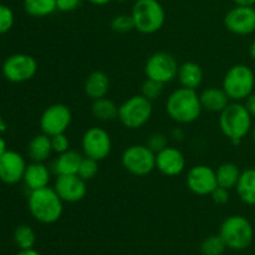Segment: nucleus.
I'll list each match as a JSON object with an SVG mask.
<instances>
[{"label":"nucleus","instance_id":"39","mask_svg":"<svg viewBox=\"0 0 255 255\" xmlns=\"http://www.w3.org/2000/svg\"><path fill=\"white\" fill-rule=\"evenodd\" d=\"M184 137V132L181 127H176L171 131V138L174 139V141H182Z\"/></svg>","mask_w":255,"mask_h":255},{"label":"nucleus","instance_id":"12","mask_svg":"<svg viewBox=\"0 0 255 255\" xmlns=\"http://www.w3.org/2000/svg\"><path fill=\"white\" fill-rule=\"evenodd\" d=\"M72 122V112L64 104H54L46 107L40 117V128L47 136L65 133Z\"/></svg>","mask_w":255,"mask_h":255},{"label":"nucleus","instance_id":"19","mask_svg":"<svg viewBox=\"0 0 255 255\" xmlns=\"http://www.w3.org/2000/svg\"><path fill=\"white\" fill-rule=\"evenodd\" d=\"M202 109L212 114H221L229 104L231 99L223 89L218 87H208L199 94Z\"/></svg>","mask_w":255,"mask_h":255},{"label":"nucleus","instance_id":"18","mask_svg":"<svg viewBox=\"0 0 255 255\" xmlns=\"http://www.w3.org/2000/svg\"><path fill=\"white\" fill-rule=\"evenodd\" d=\"M50 179H51V169L44 162H31L26 166L22 181L26 188L31 192L49 187Z\"/></svg>","mask_w":255,"mask_h":255},{"label":"nucleus","instance_id":"44","mask_svg":"<svg viewBox=\"0 0 255 255\" xmlns=\"http://www.w3.org/2000/svg\"><path fill=\"white\" fill-rule=\"evenodd\" d=\"M249 56H251L252 60L255 61V39L252 41L251 46H249Z\"/></svg>","mask_w":255,"mask_h":255},{"label":"nucleus","instance_id":"16","mask_svg":"<svg viewBox=\"0 0 255 255\" xmlns=\"http://www.w3.org/2000/svg\"><path fill=\"white\" fill-rule=\"evenodd\" d=\"M26 162L15 151H6L0 157V181L6 184H16L24 178Z\"/></svg>","mask_w":255,"mask_h":255},{"label":"nucleus","instance_id":"17","mask_svg":"<svg viewBox=\"0 0 255 255\" xmlns=\"http://www.w3.org/2000/svg\"><path fill=\"white\" fill-rule=\"evenodd\" d=\"M156 169L166 177L179 176L186 169V157L176 147H166L156 153Z\"/></svg>","mask_w":255,"mask_h":255},{"label":"nucleus","instance_id":"41","mask_svg":"<svg viewBox=\"0 0 255 255\" xmlns=\"http://www.w3.org/2000/svg\"><path fill=\"white\" fill-rule=\"evenodd\" d=\"M236 5H242V6H254L255 0H233Z\"/></svg>","mask_w":255,"mask_h":255},{"label":"nucleus","instance_id":"10","mask_svg":"<svg viewBox=\"0 0 255 255\" xmlns=\"http://www.w3.org/2000/svg\"><path fill=\"white\" fill-rule=\"evenodd\" d=\"M37 61L29 54H14L7 57L2 64V75L14 84H21L31 80L36 75Z\"/></svg>","mask_w":255,"mask_h":255},{"label":"nucleus","instance_id":"47","mask_svg":"<svg viewBox=\"0 0 255 255\" xmlns=\"http://www.w3.org/2000/svg\"><path fill=\"white\" fill-rule=\"evenodd\" d=\"M116 1H119V2H126V1H128V0H116Z\"/></svg>","mask_w":255,"mask_h":255},{"label":"nucleus","instance_id":"45","mask_svg":"<svg viewBox=\"0 0 255 255\" xmlns=\"http://www.w3.org/2000/svg\"><path fill=\"white\" fill-rule=\"evenodd\" d=\"M6 129H7L6 124H5L4 119H2L1 114H0V133H1V132H5V131H6Z\"/></svg>","mask_w":255,"mask_h":255},{"label":"nucleus","instance_id":"35","mask_svg":"<svg viewBox=\"0 0 255 255\" xmlns=\"http://www.w3.org/2000/svg\"><path fill=\"white\" fill-rule=\"evenodd\" d=\"M51 146H52V151L57 154L69 151L70 149L69 137H67L65 133H59V134H55V136H51Z\"/></svg>","mask_w":255,"mask_h":255},{"label":"nucleus","instance_id":"32","mask_svg":"<svg viewBox=\"0 0 255 255\" xmlns=\"http://www.w3.org/2000/svg\"><path fill=\"white\" fill-rule=\"evenodd\" d=\"M111 29L119 34H125L134 29V22L131 14H120L112 19Z\"/></svg>","mask_w":255,"mask_h":255},{"label":"nucleus","instance_id":"27","mask_svg":"<svg viewBox=\"0 0 255 255\" xmlns=\"http://www.w3.org/2000/svg\"><path fill=\"white\" fill-rule=\"evenodd\" d=\"M24 9L32 17H45L57 10L56 0H24Z\"/></svg>","mask_w":255,"mask_h":255},{"label":"nucleus","instance_id":"22","mask_svg":"<svg viewBox=\"0 0 255 255\" xmlns=\"http://www.w3.org/2000/svg\"><path fill=\"white\" fill-rule=\"evenodd\" d=\"M203 70H202L201 65L197 64V62L186 61L179 65L177 79H178L182 87L197 90L203 82Z\"/></svg>","mask_w":255,"mask_h":255},{"label":"nucleus","instance_id":"28","mask_svg":"<svg viewBox=\"0 0 255 255\" xmlns=\"http://www.w3.org/2000/svg\"><path fill=\"white\" fill-rule=\"evenodd\" d=\"M14 242L19 249L34 248L36 242V234L29 226H19L14 231Z\"/></svg>","mask_w":255,"mask_h":255},{"label":"nucleus","instance_id":"5","mask_svg":"<svg viewBox=\"0 0 255 255\" xmlns=\"http://www.w3.org/2000/svg\"><path fill=\"white\" fill-rule=\"evenodd\" d=\"M219 236L232 251H244L254 239V228L248 218L241 214L231 216L223 221L219 228Z\"/></svg>","mask_w":255,"mask_h":255},{"label":"nucleus","instance_id":"43","mask_svg":"<svg viewBox=\"0 0 255 255\" xmlns=\"http://www.w3.org/2000/svg\"><path fill=\"white\" fill-rule=\"evenodd\" d=\"M91 4L94 5H99V6H102V5H107L109 2H111L112 0H89Z\"/></svg>","mask_w":255,"mask_h":255},{"label":"nucleus","instance_id":"13","mask_svg":"<svg viewBox=\"0 0 255 255\" xmlns=\"http://www.w3.org/2000/svg\"><path fill=\"white\" fill-rule=\"evenodd\" d=\"M224 26L234 35L247 36L255 32V7L236 5L224 16Z\"/></svg>","mask_w":255,"mask_h":255},{"label":"nucleus","instance_id":"15","mask_svg":"<svg viewBox=\"0 0 255 255\" xmlns=\"http://www.w3.org/2000/svg\"><path fill=\"white\" fill-rule=\"evenodd\" d=\"M54 189L65 203H77L86 197V181L77 174L56 176Z\"/></svg>","mask_w":255,"mask_h":255},{"label":"nucleus","instance_id":"8","mask_svg":"<svg viewBox=\"0 0 255 255\" xmlns=\"http://www.w3.org/2000/svg\"><path fill=\"white\" fill-rule=\"evenodd\" d=\"M121 163L124 168L133 176H148L156 169V153L146 144H132L122 153Z\"/></svg>","mask_w":255,"mask_h":255},{"label":"nucleus","instance_id":"14","mask_svg":"<svg viewBox=\"0 0 255 255\" xmlns=\"http://www.w3.org/2000/svg\"><path fill=\"white\" fill-rule=\"evenodd\" d=\"M186 184L189 191L197 196H211L218 186L216 169L206 164H197L188 171Z\"/></svg>","mask_w":255,"mask_h":255},{"label":"nucleus","instance_id":"3","mask_svg":"<svg viewBox=\"0 0 255 255\" xmlns=\"http://www.w3.org/2000/svg\"><path fill=\"white\" fill-rule=\"evenodd\" d=\"M221 131L233 144H239L253 128V117L244 104L231 102L219 114Z\"/></svg>","mask_w":255,"mask_h":255},{"label":"nucleus","instance_id":"4","mask_svg":"<svg viewBox=\"0 0 255 255\" xmlns=\"http://www.w3.org/2000/svg\"><path fill=\"white\" fill-rule=\"evenodd\" d=\"M131 15L134 29L144 35L159 31L166 21V11L158 0H136Z\"/></svg>","mask_w":255,"mask_h":255},{"label":"nucleus","instance_id":"40","mask_svg":"<svg viewBox=\"0 0 255 255\" xmlns=\"http://www.w3.org/2000/svg\"><path fill=\"white\" fill-rule=\"evenodd\" d=\"M15 255H42V254L39 253L37 251H35L34 248H30V249H20V252H17Z\"/></svg>","mask_w":255,"mask_h":255},{"label":"nucleus","instance_id":"25","mask_svg":"<svg viewBox=\"0 0 255 255\" xmlns=\"http://www.w3.org/2000/svg\"><path fill=\"white\" fill-rule=\"evenodd\" d=\"M242 171L239 167L233 162H226L222 163L218 168L216 169L217 182H218L219 187H223L227 189L236 188L238 184L239 177H241Z\"/></svg>","mask_w":255,"mask_h":255},{"label":"nucleus","instance_id":"37","mask_svg":"<svg viewBox=\"0 0 255 255\" xmlns=\"http://www.w3.org/2000/svg\"><path fill=\"white\" fill-rule=\"evenodd\" d=\"M81 2L82 0H56V6L59 11L70 12L76 10Z\"/></svg>","mask_w":255,"mask_h":255},{"label":"nucleus","instance_id":"30","mask_svg":"<svg viewBox=\"0 0 255 255\" xmlns=\"http://www.w3.org/2000/svg\"><path fill=\"white\" fill-rule=\"evenodd\" d=\"M99 173V161L90 157H84L80 163L79 171H77V176L81 177L84 181H91Z\"/></svg>","mask_w":255,"mask_h":255},{"label":"nucleus","instance_id":"11","mask_svg":"<svg viewBox=\"0 0 255 255\" xmlns=\"http://www.w3.org/2000/svg\"><path fill=\"white\" fill-rule=\"evenodd\" d=\"M81 147L85 157H90L99 162L104 161L111 154V136L106 129L101 127H90L82 136Z\"/></svg>","mask_w":255,"mask_h":255},{"label":"nucleus","instance_id":"31","mask_svg":"<svg viewBox=\"0 0 255 255\" xmlns=\"http://www.w3.org/2000/svg\"><path fill=\"white\" fill-rule=\"evenodd\" d=\"M163 89V84L156 81V80L147 79L146 77V80H144V82L141 86V95L146 97V99H148L149 101H154V100L159 99L162 96Z\"/></svg>","mask_w":255,"mask_h":255},{"label":"nucleus","instance_id":"7","mask_svg":"<svg viewBox=\"0 0 255 255\" xmlns=\"http://www.w3.org/2000/svg\"><path fill=\"white\" fill-rule=\"evenodd\" d=\"M152 112V101L142 95H134L119 106V120L126 128L138 129L149 121Z\"/></svg>","mask_w":255,"mask_h":255},{"label":"nucleus","instance_id":"21","mask_svg":"<svg viewBox=\"0 0 255 255\" xmlns=\"http://www.w3.org/2000/svg\"><path fill=\"white\" fill-rule=\"evenodd\" d=\"M84 157L75 149H69L64 153L57 154L51 164V172L55 176H62V174H77L80 163Z\"/></svg>","mask_w":255,"mask_h":255},{"label":"nucleus","instance_id":"6","mask_svg":"<svg viewBox=\"0 0 255 255\" xmlns=\"http://www.w3.org/2000/svg\"><path fill=\"white\" fill-rule=\"evenodd\" d=\"M255 74L246 64H237L229 67L222 81V89L226 91L231 101H244L254 92Z\"/></svg>","mask_w":255,"mask_h":255},{"label":"nucleus","instance_id":"33","mask_svg":"<svg viewBox=\"0 0 255 255\" xmlns=\"http://www.w3.org/2000/svg\"><path fill=\"white\" fill-rule=\"evenodd\" d=\"M146 146L148 147L151 151H153L154 153H158L162 149L168 147V137L164 133H161V132H153V133L149 134L148 138H147Z\"/></svg>","mask_w":255,"mask_h":255},{"label":"nucleus","instance_id":"38","mask_svg":"<svg viewBox=\"0 0 255 255\" xmlns=\"http://www.w3.org/2000/svg\"><path fill=\"white\" fill-rule=\"evenodd\" d=\"M244 101H246L244 102V106L247 107V110H248V112L251 114V116L255 119V92L249 95Z\"/></svg>","mask_w":255,"mask_h":255},{"label":"nucleus","instance_id":"46","mask_svg":"<svg viewBox=\"0 0 255 255\" xmlns=\"http://www.w3.org/2000/svg\"><path fill=\"white\" fill-rule=\"evenodd\" d=\"M252 138H253V142L255 144V125H253V128H252Z\"/></svg>","mask_w":255,"mask_h":255},{"label":"nucleus","instance_id":"23","mask_svg":"<svg viewBox=\"0 0 255 255\" xmlns=\"http://www.w3.org/2000/svg\"><path fill=\"white\" fill-rule=\"evenodd\" d=\"M51 137L45 133L32 137L27 144V154L32 162H45L52 153Z\"/></svg>","mask_w":255,"mask_h":255},{"label":"nucleus","instance_id":"42","mask_svg":"<svg viewBox=\"0 0 255 255\" xmlns=\"http://www.w3.org/2000/svg\"><path fill=\"white\" fill-rule=\"evenodd\" d=\"M6 151V142H5V139L2 138V137H0V157H1Z\"/></svg>","mask_w":255,"mask_h":255},{"label":"nucleus","instance_id":"26","mask_svg":"<svg viewBox=\"0 0 255 255\" xmlns=\"http://www.w3.org/2000/svg\"><path fill=\"white\" fill-rule=\"evenodd\" d=\"M91 112L95 119L101 122H110L119 119V106L107 97L95 100L91 105Z\"/></svg>","mask_w":255,"mask_h":255},{"label":"nucleus","instance_id":"1","mask_svg":"<svg viewBox=\"0 0 255 255\" xmlns=\"http://www.w3.org/2000/svg\"><path fill=\"white\" fill-rule=\"evenodd\" d=\"M202 105L197 90L178 87L171 92L166 101V112L171 120L179 125L196 122L201 116Z\"/></svg>","mask_w":255,"mask_h":255},{"label":"nucleus","instance_id":"20","mask_svg":"<svg viewBox=\"0 0 255 255\" xmlns=\"http://www.w3.org/2000/svg\"><path fill=\"white\" fill-rule=\"evenodd\" d=\"M84 91L86 96L91 99L92 101L106 97V95L110 91L109 75L104 71H100V70L92 71L85 80Z\"/></svg>","mask_w":255,"mask_h":255},{"label":"nucleus","instance_id":"29","mask_svg":"<svg viewBox=\"0 0 255 255\" xmlns=\"http://www.w3.org/2000/svg\"><path fill=\"white\" fill-rule=\"evenodd\" d=\"M226 249V243L219 234L207 237L201 246V252L203 255H223Z\"/></svg>","mask_w":255,"mask_h":255},{"label":"nucleus","instance_id":"34","mask_svg":"<svg viewBox=\"0 0 255 255\" xmlns=\"http://www.w3.org/2000/svg\"><path fill=\"white\" fill-rule=\"evenodd\" d=\"M14 12L7 5L0 4V35L10 31L14 25Z\"/></svg>","mask_w":255,"mask_h":255},{"label":"nucleus","instance_id":"24","mask_svg":"<svg viewBox=\"0 0 255 255\" xmlns=\"http://www.w3.org/2000/svg\"><path fill=\"white\" fill-rule=\"evenodd\" d=\"M239 199L247 206H255V168L242 172L236 187Z\"/></svg>","mask_w":255,"mask_h":255},{"label":"nucleus","instance_id":"9","mask_svg":"<svg viewBox=\"0 0 255 255\" xmlns=\"http://www.w3.org/2000/svg\"><path fill=\"white\" fill-rule=\"evenodd\" d=\"M179 65L172 54L158 51L152 54L144 64V75L147 79L156 80L166 85L177 79Z\"/></svg>","mask_w":255,"mask_h":255},{"label":"nucleus","instance_id":"2","mask_svg":"<svg viewBox=\"0 0 255 255\" xmlns=\"http://www.w3.org/2000/svg\"><path fill=\"white\" fill-rule=\"evenodd\" d=\"M64 203L54 187L31 191L27 198L30 214L42 224L56 223L64 213Z\"/></svg>","mask_w":255,"mask_h":255},{"label":"nucleus","instance_id":"36","mask_svg":"<svg viewBox=\"0 0 255 255\" xmlns=\"http://www.w3.org/2000/svg\"><path fill=\"white\" fill-rule=\"evenodd\" d=\"M211 197L214 203L223 206V204L228 203L229 201V189L217 186V188L211 193Z\"/></svg>","mask_w":255,"mask_h":255}]
</instances>
